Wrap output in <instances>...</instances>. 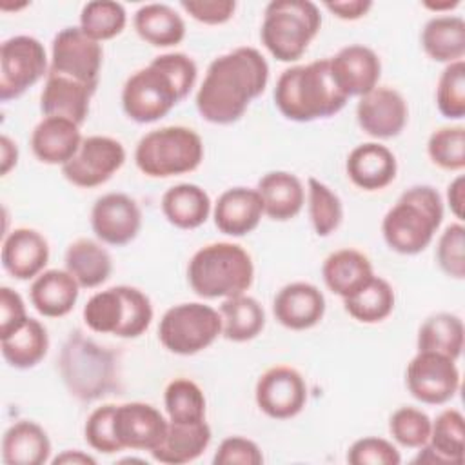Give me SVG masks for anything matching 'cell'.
Segmentation results:
<instances>
[{"label":"cell","mask_w":465,"mask_h":465,"mask_svg":"<svg viewBox=\"0 0 465 465\" xmlns=\"http://www.w3.org/2000/svg\"><path fill=\"white\" fill-rule=\"evenodd\" d=\"M78 292L80 285L69 271L49 269L33 280L29 298L42 316L62 318L73 311Z\"/></svg>","instance_id":"25"},{"label":"cell","mask_w":465,"mask_h":465,"mask_svg":"<svg viewBox=\"0 0 465 465\" xmlns=\"http://www.w3.org/2000/svg\"><path fill=\"white\" fill-rule=\"evenodd\" d=\"M222 316V334L231 341H249L265 327V312L260 302L247 294L225 298L218 309Z\"/></svg>","instance_id":"34"},{"label":"cell","mask_w":465,"mask_h":465,"mask_svg":"<svg viewBox=\"0 0 465 465\" xmlns=\"http://www.w3.org/2000/svg\"><path fill=\"white\" fill-rule=\"evenodd\" d=\"M80 125L58 116H44L31 133L33 154L49 165H65L82 145Z\"/></svg>","instance_id":"22"},{"label":"cell","mask_w":465,"mask_h":465,"mask_svg":"<svg viewBox=\"0 0 465 465\" xmlns=\"http://www.w3.org/2000/svg\"><path fill=\"white\" fill-rule=\"evenodd\" d=\"M169 421L163 414L142 401H129L116 405L114 432L122 449L153 452L165 438Z\"/></svg>","instance_id":"17"},{"label":"cell","mask_w":465,"mask_h":465,"mask_svg":"<svg viewBox=\"0 0 465 465\" xmlns=\"http://www.w3.org/2000/svg\"><path fill=\"white\" fill-rule=\"evenodd\" d=\"M427 9L432 11H447V9H454L460 5V0H445V2H425L423 4Z\"/></svg>","instance_id":"55"},{"label":"cell","mask_w":465,"mask_h":465,"mask_svg":"<svg viewBox=\"0 0 465 465\" xmlns=\"http://www.w3.org/2000/svg\"><path fill=\"white\" fill-rule=\"evenodd\" d=\"M127 24L125 7L114 0L87 2L80 13V29L96 42L118 36Z\"/></svg>","instance_id":"39"},{"label":"cell","mask_w":465,"mask_h":465,"mask_svg":"<svg viewBox=\"0 0 465 465\" xmlns=\"http://www.w3.org/2000/svg\"><path fill=\"white\" fill-rule=\"evenodd\" d=\"M347 461L351 465H398L401 461V456L391 441L376 436H367L356 440L349 447Z\"/></svg>","instance_id":"47"},{"label":"cell","mask_w":465,"mask_h":465,"mask_svg":"<svg viewBox=\"0 0 465 465\" xmlns=\"http://www.w3.org/2000/svg\"><path fill=\"white\" fill-rule=\"evenodd\" d=\"M138 36L154 47L178 45L185 38L183 18L167 4H145L133 18Z\"/></svg>","instance_id":"32"},{"label":"cell","mask_w":465,"mask_h":465,"mask_svg":"<svg viewBox=\"0 0 465 465\" xmlns=\"http://www.w3.org/2000/svg\"><path fill=\"white\" fill-rule=\"evenodd\" d=\"M29 320L22 296L11 287H0V340L11 336Z\"/></svg>","instance_id":"50"},{"label":"cell","mask_w":465,"mask_h":465,"mask_svg":"<svg viewBox=\"0 0 465 465\" xmlns=\"http://www.w3.org/2000/svg\"><path fill=\"white\" fill-rule=\"evenodd\" d=\"M114 411L116 405L113 403L96 407L89 414L84 427L85 441L89 443V447L104 454H114L124 450L114 432Z\"/></svg>","instance_id":"46"},{"label":"cell","mask_w":465,"mask_h":465,"mask_svg":"<svg viewBox=\"0 0 465 465\" xmlns=\"http://www.w3.org/2000/svg\"><path fill=\"white\" fill-rule=\"evenodd\" d=\"M343 307L349 316L361 323H378L392 312L394 291L387 280L372 276V280L358 292L343 298Z\"/></svg>","instance_id":"37"},{"label":"cell","mask_w":465,"mask_h":465,"mask_svg":"<svg viewBox=\"0 0 465 465\" xmlns=\"http://www.w3.org/2000/svg\"><path fill=\"white\" fill-rule=\"evenodd\" d=\"M125 162L124 145L111 136H87L78 153L62 165V174L76 187L91 189L105 183Z\"/></svg>","instance_id":"13"},{"label":"cell","mask_w":465,"mask_h":465,"mask_svg":"<svg viewBox=\"0 0 465 465\" xmlns=\"http://www.w3.org/2000/svg\"><path fill=\"white\" fill-rule=\"evenodd\" d=\"M254 396L263 414L274 420H289L305 407L307 385L296 369L276 365L258 378Z\"/></svg>","instance_id":"14"},{"label":"cell","mask_w":465,"mask_h":465,"mask_svg":"<svg viewBox=\"0 0 465 465\" xmlns=\"http://www.w3.org/2000/svg\"><path fill=\"white\" fill-rule=\"evenodd\" d=\"M180 7L202 24L220 25L232 18L236 2L234 0H182Z\"/></svg>","instance_id":"49"},{"label":"cell","mask_w":465,"mask_h":465,"mask_svg":"<svg viewBox=\"0 0 465 465\" xmlns=\"http://www.w3.org/2000/svg\"><path fill=\"white\" fill-rule=\"evenodd\" d=\"M214 465H260L263 463V454L260 447L243 436H229L214 452Z\"/></svg>","instance_id":"48"},{"label":"cell","mask_w":465,"mask_h":465,"mask_svg":"<svg viewBox=\"0 0 465 465\" xmlns=\"http://www.w3.org/2000/svg\"><path fill=\"white\" fill-rule=\"evenodd\" d=\"M269 82V64L254 47H236L214 58L196 93V109L211 124L238 122Z\"/></svg>","instance_id":"1"},{"label":"cell","mask_w":465,"mask_h":465,"mask_svg":"<svg viewBox=\"0 0 465 465\" xmlns=\"http://www.w3.org/2000/svg\"><path fill=\"white\" fill-rule=\"evenodd\" d=\"M463 440H465V420L456 409L441 411L430 423L429 447L445 461V465L463 463Z\"/></svg>","instance_id":"38"},{"label":"cell","mask_w":465,"mask_h":465,"mask_svg":"<svg viewBox=\"0 0 465 465\" xmlns=\"http://www.w3.org/2000/svg\"><path fill=\"white\" fill-rule=\"evenodd\" d=\"M254 280L251 254L238 243L214 242L198 249L187 265L191 289L207 300L243 294Z\"/></svg>","instance_id":"5"},{"label":"cell","mask_w":465,"mask_h":465,"mask_svg":"<svg viewBox=\"0 0 465 465\" xmlns=\"http://www.w3.org/2000/svg\"><path fill=\"white\" fill-rule=\"evenodd\" d=\"M323 5L341 20H358L369 13V9L372 7V2L371 0H341V2H325Z\"/></svg>","instance_id":"51"},{"label":"cell","mask_w":465,"mask_h":465,"mask_svg":"<svg viewBox=\"0 0 465 465\" xmlns=\"http://www.w3.org/2000/svg\"><path fill=\"white\" fill-rule=\"evenodd\" d=\"M405 383L418 401L427 405H443L450 401L460 389L456 360L438 352L418 351L407 365Z\"/></svg>","instance_id":"12"},{"label":"cell","mask_w":465,"mask_h":465,"mask_svg":"<svg viewBox=\"0 0 465 465\" xmlns=\"http://www.w3.org/2000/svg\"><path fill=\"white\" fill-rule=\"evenodd\" d=\"M2 265L16 280H31L44 272L49 262V243L35 229L18 227L2 243Z\"/></svg>","instance_id":"20"},{"label":"cell","mask_w":465,"mask_h":465,"mask_svg":"<svg viewBox=\"0 0 465 465\" xmlns=\"http://www.w3.org/2000/svg\"><path fill=\"white\" fill-rule=\"evenodd\" d=\"M91 227L104 243L122 247L138 236L142 211L131 196L107 193L100 196L91 209Z\"/></svg>","instance_id":"15"},{"label":"cell","mask_w":465,"mask_h":465,"mask_svg":"<svg viewBox=\"0 0 465 465\" xmlns=\"http://www.w3.org/2000/svg\"><path fill=\"white\" fill-rule=\"evenodd\" d=\"M49 456V436L36 421L20 420L2 438V460L5 465H44Z\"/></svg>","instance_id":"29"},{"label":"cell","mask_w":465,"mask_h":465,"mask_svg":"<svg viewBox=\"0 0 465 465\" xmlns=\"http://www.w3.org/2000/svg\"><path fill=\"white\" fill-rule=\"evenodd\" d=\"M421 47L434 62L452 64L465 54V22L456 15L430 18L421 29Z\"/></svg>","instance_id":"33"},{"label":"cell","mask_w":465,"mask_h":465,"mask_svg":"<svg viewBox=\"0 0 465 465\" xmlns=\"http://www.w3.org/2000/svg\"><path fill=\"white\" fill-rule=\"evenodd\" d=\"M65 271L73 274L84 289L105 283L113 272V260L105 247L89 238L74 240L65 251Z\"/></svg>","instance_id":"31"},{"label":"cell","mask_w":465,"mask_h":465,"mask_svg":"<svg viewBox=\"0 0 465 465\" xmlns=\"http://www.w3.org/2000/svg\"><path fill=\"white\" fill-rule=\"evenodd\" d=\"M331 76L336 87L347 96H363L378 87L381 74L380 56L367 45L352 44L329 58Z\"/></svg>","instance_id":"18"},{"label":"cell","mask_w":465,"mask_h":465,"mask_svg":"<svg viewBox=\"0 0 465 465\" xmlns=\"http://www.w3.org/2000/svg\"><path fill=\"white\" fill-rule=\"evenodd\" d=\"M153 320V305L145 292L131 285H116L93 294L84 305L85 325L98 334L138 338Z\"/></svg>","instance_id":"8"},{"label":"cell","mask_w":465,"mask_h":465,"mask_svg":"<svg viewBox=\"0 0 465 465\" xmlns=\"http://www.w3.org/2000/svg\"><path fill=\"white\" fill-rule=\"evenodd\" d=\"M409 118L405 98L392 87H374L360 96L356 105V120L360 127L372 138L387 140L398 136Z\"/></svg>","instance_id":"16"},{"label":"cell","mask_w":465,"mask_h":465,"mask_svg":"<svg viewBox=\"0 0 465 465\" xmlns=\"http://www.w3.org/2000/svg\"><path fill=\"white\" fill-rule=\"evenodd\" d=\"M436 105L449 120L465 116V62H452L441 71L436 87Z\"/></svg>","instance_id":"43"},{"label":"cell","mask_w":465,"mask_h":465,"mask_svg":"<svg viewBox=\"0 0 465 465\" xmlns=\"http://www.w3.org/2000/svg\"><path fill=\"white\" fill-rule=\"evenodd\" d=\"M47 71V54L40 40L18 35L0 45V100L22 96Z\"/></svg>","instance_id":"10"},{"label":"cell","mask_w":465,"mask_h":465,"mask_svg":"<svg viewBox=\"0 0 465 465\" xmlns=\"http://www.w3.org/2000/svg\"><path fill=\"white\" fill-rule=\"evenodd\" d=\"M441 220L440 193L430 185H412L383 216V240L400 254H418L429 247Z\"/></svg>","instance_id":"4"},{"label":"cell","mask_w":465,"mask_h":465,"mask_svg":"<svg viewBox=\"0 0 465 465\" xmlns=\"http://www.w3.org/2000/svg\"><path fill=\"white\" fill-rule=\"evenodd\" d=\"M203 160V142L198 133L183 125L153 129L134 149L136 167L151 178H169L194 171Z\"/></svg>","instance_id":"7"},{"label":"cell","mask_w":465,"mask_h":465,"mask_svg":"<svg viewBox=\"0 0 465 465\" xmlns=\"http://www.w3.org/2000/svg\"><path fill=\"white\" fill-rule=\"evenodd\" d=\"M309 218L318 236H329L343 220V205L340 196L316 178L307 180Z\"/></svg>","instance_id":"41"},{"label":"cell","mask_w":465,"mask_h":465,"mask_svg":"<svg viewBox=\"0 0 465 465\" xmlns=\"http://www.w3.org/2000/svg\"><path fill=\"white\" fill-rule=\"evenodd\" d=\"M418 351L438 352L458 360L463 349V322L450 312L429 316L418 331Z\"/></svg>","instance_id":"36"},{"label":"cell","mask_w":465,"mask_h":465,"mask_svg":"<svg viewBox=\"0 0 465 465\" xmlns=\"http://www.w3.org/2000/svg\"><path fill=\"white\" fill-rule=\"evenodd\" d=\"M274 318L291 331H305L322 322L325 298L322 291L307 282H292L278 291L272 302Z\"/></svg>","instance_id":"19"},{"label":"cell","mask_w":465,"mask_h":465,"mask_svg":"<svg viewBox=\"0 0 465 465\" xmlns=\"http://www.w3.org/2000/svg\"><path fill=\"white\" fill-rule=\"evenodd\" d=\"M198 67L183 53H165L149 65L133 73L122 89L124 113L138 122L151 124L163 118L194 87Z\"/></svg>","instance_id":"2"},{"label":"cell","mask_w":465,"mask_h":465,"mask_svg":"<svg viewBox=\"0 0 465 465\" xmlns=\"http://www.w3.org/2000/svg\"><path fill=\"white\" fill-rule=\"evenodd\" d=\"M345 169L356 187L363 191H380L396 178L398 163L387 145L367 142L356 145L349 153Z\"/></svg>","instance_id":"23"},{"label":"cell","mask_w":465,"mask_h":465,"mask_svg":"<svg viewBox=\"0 0 465 465\" xmlns=\"http://www.w3.org/2000/svg\"><path fill=\"white\" fill-rule=\"evenodd\" d=\"M222 334V316L200 302L167 309L158 325L160 343L173 354L191 356L207 349Z\"/></svg>","instance_id":"9"},{"label":"cell","mask_w":465,"mask_h":465,"mask_svg":"<svg viewBox=\"0 0 465 465\" xmlns=\"http://www.w3.org/2000/svg\"><path fill=\"white\" fill-rule=\"evenodd\" d=\"M54 465H96V460L82 450H64L53 460Z\"/></svg>","instance_id":"54"},{"label":"cell","mask_w":465,"mask_h":465,"mask_svg":"<svg viewBox=\"0 0 465 465\" xmlns=\"http://www.w3.org/2000/svg\"><path fill=\"white\" fill-rule=\"evenodd\" d=\"M322 276L334 294L347 298L367 285L374 272L371 260L363 252L356 249H340L325 258Z\"/></svg>","instance_id":"27"},{"label":"cell","mask_w":465,"mask_h":465,"mask_svg":"<svg viewBox=\"0 0 465 465\" xmlns=\"http://www.w3.org/2000/svg\"><path fill=\"white\" fill-rule=\"evenodd\" d=\"M256 191L263 202V214L276 222L294 218L305 202V191L300 178L287 171H271L263 174Z\"/></svg>","instance_id":"26"},{"label":"cell","mask_w":465,"mask_h":465,"mask_svg":"<svg viewBox=\"0 0 465 465\" xmlns=\"http://www.w3.org/2000/svg\"><path fill=\"white\" fill-rule=\"evenodd\" d=\"M211 443V427L205 420L194 423L169 421L163 441L151 456L167 465H182L196 460Z\"/></svg>","instance_id":"28"},{"label":"cell","mask_w":465,"mask_h":465,"mask_svg":"<svg viewBox=\"0 0 465 465\" xmlns=\"http://www.w3.org/2000/svg\"><path fill=\"white\" fill-rule=\"evenodd\" d=\"M162 213L171 225L191 231L207 222L211 198L196 183H178L163 193Z\"/></svg>","instance_id":"30"},{"label":"cell","mask_w":465,"mask_h":465,"mask_svg":"<svg viewBox=\"0 0 465 465\" xmlns=\"http://www.w3.org/2000/svg\"><path fill=\"white\" fill-rule=\"evenodd\" d=\"M322 27V15L309 0H272L267 4L260 38L280 62H296Z\"/></svg>","instance_id":"6"},{"label":"cell","mask_w":465,"mask_h":465,"mask_svg":"<svg viewBox=\"0 0 465 465\" xmlns=\"http://www.w3.org/2000/svg\"><path fill=\"white\" fill-rule=\"evenodd\" d=\"M49 349L47 329L42 322L29 318L18 331L2 340V356L15 369L38 365Z\"/></svg>","instance_id":"35"},{"label":"cell","mask_w":465,"mask_h":465,"mask_svg":"<svg viewBox=\"0 0 465 465\" xmlns=\"http://www.w3.org/2000/svg\"><path fill=\"white\" fill-rule=\"evenodd\" d=\"M94 89L60 74H47L40 94V111L44 116H58L82 125L89 114V102Z\"/></svg>","instance_id":"24"},{"label":"cell","mask_w":465,"mask_h":465,"mask_svg":"<svg viewBox=\"0 0 465 465\" xmlns=\"http://www.w3.org/2000/svg\"><path fill=\"white\" fill-rule=\"evenodd\" d=\"M102 56L104 51L100 42L87 36L80 25L64 27L53 38L47 74L67 76L96 91Z\"/></svg>","instance_id":"11"},{"label":"cell","mask_w":465,"mask_h":465,"mask_svg":"<svg viewBox=\"0 0 465 465\" xmlns=\"http://www.w3.org/2000/svg\"><path fill=\"white\" fill-rule=\"evenodd\" d=\"M447 202L452 214L461 222L465 216V176L458 174L447 187Z\"/></svg>","instance_id":"52"},{"label":"cell","mask_w":465,"mask_h":465,"mask_svg":"<svg viewBox=\"0 0 465 465\" xmlns=\"http://www.w3.org/2000/svg\"><path fill=\"white\" fill-rule=\"evenodd\" d=\"M436 260L447 276L454 280L465 278V227L461 222L445 227L438 240Z\"/></svg>","instance_id":"45"},{"label":"cell","mask_w":465,"mask_h":465,"mask_svg":"<svg viewBox=\"0 0 465 465\" xmlns=\"http://www.w3.org/2000/svg\"><path fill=\"white\" fill-rule=\"evenodd\" d=\"M18 162V147L16 143L7 136H0V163H2V174H7Z\"/></svg>","instance_id":"53"},{"label":"cell","mask_w":465,"mask_h":465,"mask_svg":"<svg viewBox=\"0 0 465 465\" xmlns=\"http://www.w3.org/2000/svg\"><path fill=\"white\" fill-rule=\"evenodd\" d=\"M430 418L416 407H400L389 420L391 436L403 447L420 449L429 441Z\"/></svg>","instance_id":"44"},{"label":"cell","mask_w":465,"mask_h":465,"mask_svg":"<svg viewBox=\"0 0 465 465\" xmlns=\"http://www.w3.org/2000/svg\"><path fill=\"white\" fill-rule=\"evenodd\" d=\"M213 216L220 232L245 236L258 227L263 216L262 196L256 189L231 187L218 196Z\"/></svg>","instance_id":"21"},{"label":"cell","mask_w":465,"mask_h":465,"mask_svg":"<svg viewBox=\"0 0 465 465\" xmlns=\"http://www.w3.org/2000/svg\"><path fill=\"white\" fill-rule=\"evenodd\" d=\"M347 100L331 76L329 58L285 69L274 87L278 111L300 124L331 118L345 107Z\"/></svg>","instance_id":"3"},{"label":"cell","mask_w":465,"mask_h":465,"mask_svg":"<svg viewBox=\"0 0 465 465\" xmlns=\"http://www.w3.org/2000/svg\"><path fill=\"white\" fill-rule=\"evenodd\" d=\"M163 405L169 421L194 423L205 420V396L202 389L187 378H176L165 387Z\"/></svg>","instance_id":"40"},{"label":"cell","mask_w":465,"mask_h":465,"mask_svg":"<svg viewBox=\"0 0 465 465\" xmlns=\"http://www.w3.org/2000/svg\"><path fill=\"white\" fill-rule=\"evenodd\" d=\"M427 153L434 165L445 171L465 167V127H441L429 136Z\"/></svg>","instance_id":"42"}]
</instances>
